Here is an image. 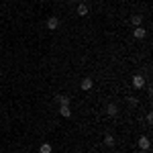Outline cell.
I'll list each match as a JSON object with an SVG mask.
<instances>
[{
	"label": "cell",
	"mask_w": 153,
	"mask_h": 153,
	"mask_svg": "<svg viewBox=\"0 0 153 153\" xmlns=\"http://www.w3.org/2000/svg\"><path fill=\"white\" fill-rule=\"evenodd\" d=\"M133 86L135 88H143L145 86V78L143 76H133Z\"/></svg>",
	"instance_id": "1"
},
{
	"label": "cell",
	"mask_w": 153,
	"mask_h": 153,
	"mask_svg": "<svg viewBox=\"0 0 153 153\" xmlns=\"http://www.w3.org/2000/svg\"><path fill=\"white\" fill-rule=\"evenodd\" d=\"M57 27H59V19H57V16H51V19L47 21V29H51V31H55Z\"/></svg>",
	"instance_id": "2"
},
{
	"label": "cell",
	"mask_w": 153,
	"mask_h": 153,
	"mask_svg": "<svg viewBox=\"0 0 153 153\" xmlns=\"http://www.w3.org/2000/svg\"><path fill=\"white\" fill-rule=\"evenodd\" d=\"M106 114H108V117H117L118 114V106L117 104H108L106 106Z\"/></svg>",
	"instance_id": "3"
},
{
	"label": "cell",
	"mask_w": 153,
	"mask_h": 153,
	"mask_svg": "<svg viewBox=\"0 0 153 153\" xmlns=\"http://www.w3.org/2000/svg\"><path fill=\"white\" fill-rule=\"evenodd\" d=\"M92 86H94L92 78H84L82 80V90H92Z\"/></svg>",
	"instance_id": "4"
},
{
	"label": "cell",
	"mask_w": 153,
	"mask_h": 153,
	"mask_svg": "<svg viewBox=\"0 0 153 153\" xmlns=\"http://www.w3.org/2000/svg\"><path fill=\"white\" fill-rule=\"evenodd\" d=\"M59 114H61V117H70V114H71L70 104H61V106H59Z\"/></svg>",
	"instance_id": "5"
},
{
	"label": "cell",
	"mask_w": 153,
	"mask_h": 153,
	"mask_svg": "<svg viewBox=\"0 0 153 153\" xmlns=\"http://www.w3.org/2000/svg\"><path fill=\"white\" fill-rule=\"evenodd\" d=\"M139 147H141L143 151H147L149 149V137H141L139 139Z\"/></svg>",
	"instance_id": "6"
},
{
	"label": "cell",
	"mask_w": 153,
	"mask_h": 153,
	"mask_svg": "<svg viewBox=\"0 0 153 153\" xmlns=\"http://www.w3.org/2000/svg\"><path fill=\"white\" fill-rule=\"evenodd\" d=\"M131 23L135 25V27H141V23H143V16H141V14H133V16H131Z\"/></svg>",
	"instance_id": "7"
},
{
	"label": "cell",
	"mask_w": 153,
	"mask_h": 153,
	"mask_svg": "<svg viewBox=\"0 0 153 153\" xmlns=\"http://www.w3.org/2000/svg\"><path fill=\"white\" fill-rule=\"evenodd\" d=\"M55 100H57L59 106H61V104H70V98H68V96H63V94H57V96H55Z\"/></svg>",
	"instance_id": "8"
},
{
	"label": "cell",
	"mask_w": 153,
	"mask_h": 153,
	"mask_svg": "<svg viewBox=\"0 0 153 153\" xmlns=\"http://www.w3.org/2000/svg\"><path fill=\"white\" fill-rule=\"evenodd\" d=\"M133 35L137 37V39H143V37L147 35V33H145V29H141V27H137V29H135V33H133Z\"/></svg>",
	"instance_id": "9"
},
{
	"label": "cell",
	"mask_w": 153,
	"mask_h": 153,
	"mask_svg": "<svg viewBox=\"0 0 153 153\" xmlns=\"http://www.w3.org/2000/svg\"><path fill=\"white\" fill-rule=\"evenodd\" d=\"M51 149H53V147H51L49 143H43V145L39 147V153H51Z\"/></svg>",
	"instance_id": "10"
},
{
	"label": "cell",
	"mask_w": 153,
	"mask_h": 153,
	"mask_svg": "<svg viewBox=\"0 0 153 153\" xmlns=\"http://www.w3.org/2000/svg\"><path fill=\"white\" fill-rule=\"evenodd\" d=\"M78 14H80V16H86V14H88V6H86V4H80V6H78Z\"/></svg>",
	"instance_id": "11"
},
{
	"label": "cell",
	"mask_w": 153,
	"mask_h": 153,
	"mask_svg": "<svg viewBox=\"0 0 153 153\" xmlns=\"http://www.w3.org/2000/svg\"><path fill=\"white\" fill-rule=\"evenodd\" d=\"M104 143L108 145V147H112V145H114V137H112V135H106V137H104Z\"/></svg>",
	"instance_id": "12"
},
{
	"label": "cell",
	"mask_w": 153,
	"mask_h": 153,
	"mask_svg": "<svg viewBox=\"0 0 153 153\" xmlns=\"http://www.w3.org/2000/svg\"><path fill=\"white\" fill-rule=\"evenodd\" d=\"M127 102H129L131 106H135V104H137V98H133V96H131V98H127Z\"/></svg>",
	"instance_id": "13"
}]
</instances>
